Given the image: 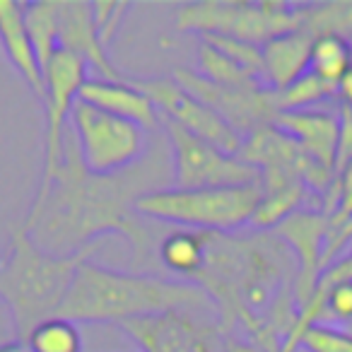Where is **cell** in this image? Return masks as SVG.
Listing matches in <instances>:
<instances>
[{"instance_id": "4316f807", "label": "cell", "mask_w": 352, "mask_h": 352, "mask_svg": "<svg viewBox=\"0 0 352 352\" xmlns=\"http://www.w3.org/2000/svg\"><path fill=\"white\" fill-rule=\"evenodd\" d=\"M336 191H338V208L336 217L352 220V160L336 174Z\"/></svg>"}, {"instance_id": "9a60e30c", "label": "cell", "mask_w": 352, "mask_h": 352, "mask_svg": "<svg viewBox=\"0 0 352 352\" xmlns=\"http://www.w3.org/2000/svg\"><path fill=\"white\" fill-rule=\"evenodd\" d=\"M273 232L278 236H283V239H287L292 244V249L297 251L299 261H302L297 297L307 307L314 289H316V270L321 268V251L328 232V217L321 215V212L297 210L285 222H280Z\"/></svg>"}, {"instance_id": "3957f363", "label": "cell", "mask_w": 352, "mask_h": 352, "mask_svg": "<svg viewBox=\"0 0 352 352\" xmlns=\"http://www.w3.org/2000/svg\"><path fill=\"white\" fill-rule=\"evenodd\" d=\"M99 244L68 258H58L34 246L22 230L15 232L8 261L0 265V299L10 307L22 342L34 326L58 314L78 268L92 258Z\"/></svg>"}, {"instance_id": "5bb4252c", "label": "cell", "mask_w": 352, "mask_h": 352, "mask_svg": "<svg viewBox=\"0 0 352 352\" xmlns=\"http://www.w3.org/2000/svg\"><path fill=\"white\" fill-rule=\"evenodd\" d=\"M78 99L89 104V107L99 109V111H107L111 116L138 123L145 131L160 128V111H157V107L150 102L147 94H142L138 87L126 82V75H123V80L87 78L82 89H80Z\"/></svg>"}, {"instance_id": "d4e9b609", "label": "cell", "mask_w": 352, "mask_h": 352, "mask_svg": "<svg viewBox=\"0 0 352 352\" xmlns=\"http://www.w3.org/2000/svg\"><path fill=\"white\" fill-rule=\"evenodd\" d=\"M297 345H302L307 352H352V336L314 323L302 333Z\"/></svg>"}, {"instance_id": "603a6c76", "label": "cell", "mask_w": 352, "mask_h": 352, "mask_svg": "<svg viewBox=\"0 0 352 352\" xmlns=\"http://www.w3.org/2000/svg\"><path fill=\"white\" fill-rule=\"evenodd\" d=\"M198 75L220 87H263L254 75L246 73L234 60H230L206 41H201L198 46Z\"/></svg>"}, {"instance_id": "484cf974", "label": "cell", "mask_w": 352, "mask_h": 352, "mask_svg": "<svg viewBox=\"0 0 352 352\" xmlns=\"http://www.w3.org/2000/svg\"><path fill=\"white\" fill-rule=\"evenodd\" d=\"M131 10L128 3H107V0H99L92 3V12H94V22H97L99 30V39H102L104 49L113 44L118 34V27H121L123 15Z\"/></svg>"}, {"instance_id": "f1b7e54d", "label": "cell", "mask_w": 352, "mask_h": 352, "mask_svg": "<svg viewBox=\"0 0 352 352\" xmlns=\"http://www.w3.org/2000/svg\"><path fill=\"white\" fill-rule=\"evenodd\" d=\"M0 352H30L27 342L15 340V342H6V345H0Z\"/></svg>"}, {"instance_id": "ba28073f", "label": "cell", "mask_w": 352, "mask_h": 352, "mask_svg": "<svg viewBox=\"0 0 352 352\" xmlns=\"http://www.w3.org/2000/svg\"><path fill=\"white\" fill-rule=\"evenodd\" d=\"M133 87H138L142 94L150 97V102L157 107L160 116L174 121L176 126H182L184 131L193 133L201 140L215 145L217 150L227 152V155L236 157L244 145V135L236 128H232L222 116H217L212 109H208L203 102L186 92L174 78H147L135 80L128 78Z\"/></svg>"}, {"instance_id": "8fae6325", "label": "cell", "mask_w": 352, "mask_h": 352, "mask_svg": "<svg viewBox=\"0 0 352 352\" xmlns=\"http://www.w3.org/2000/svg\"><path fill=\"white\" fill-rule=\"evenodd\" d=\"M58 49L78 56L85 65H92L104 80H123V75L107 58L92 3L85 0H60L58 3Z\"/></svg>"}, {"instance_id": "52a82bcc", "label": "cell", "mask_w": 352, "mask_h": 352, "mask_svg": "<svg viewBox=\"0 0 352 352\" xmlns=\"http://www.w3.org/2000/svg\"><path fill=\"white\" fill-rule=\"evenodd\" d=\"M160 128L164 131L171 152V188L196 191L261 184V171L239 157L217 150L164 116H160Z\"/></svg>"}, {"instance_id": "4dcf8cb0", "label": "cell", "mask_w": 352, "mask_h": 352, "mask_svg": "<svg viewBox=\"0 0 352 352\" xmlns=\"http://www.w3.org/2000/svg\"><path fill=\"white\" fill-rule=\"evenodd\" d=\"M230 352H256V350H251V347H241V345H232V350Z\"/></svg>"}, {"instance_id": "e0dca14e", "label": "cell", "mask_w": 352, "mask_h": 352, "mask_svg": "<svg viewBox=\"0 0 352 352\" xmlns=\"http://www.w3.org/2000/svg\"><path fill=\"white\" fill-rule=\"evenodd\" d=\"M314 36L302 27L287 34H280L263 44V65H265V87L270 92L289 87L309 70V54H311Z\"/></svg>"}, {"instance_id": "ffe728a7", "label": "cell", "mask_w": 352, "mask_h": 352, "mask_svg": "<svg viewBox=\"0 0 352 352\" xmlns=\"http://www.w3.org/2000/svg\"><path fill=\"white\" fill-rule=\"evenodd\" d=\"M352 68V44L342 36L323 34L314 36L311 54H309V70L314 78L323 80L326 85L336 87L347 70Z\"/></svg>"}, {"instance_id": "f546056e", "label": "cell", "mask_w": 352, "mask_h": 352, "mask_svg": "<svg viewBox=\"0 0 352 352\" xmlns=\"http://www.w3.org/2000/svg\"><path fill=\"white\" fill-rule=\"evenodd\" d=\"M196 352H212V347H210V342H208V338L201 342V345L196 347Z\"/></svg>"}, {"instance_id": "7c38bea8", "label": "cell", "mask_w": 352, "mask_h": 352, "mask_svg": "<svg viewBox=\"0 0 352 352\" xmlns=\"http://www.w3.org/2000/svg\"><path fill=\"white\" fill-rule=\"evenodd\" d=\"M273 126L287 133L299 150L314 160L318 166L336 174V152L340 138V118L326 111H278Z\"/></svg>"}, {"instance_id": "d6986e66", "label": "cell", "mask_w": 352, "mask_h": 352, "mask_svg": "<svg viewBox=\"0 0 352 352\" xmlns=\"http://www.w3.org/2000/svg\"><path fill=\"white\" fill-rule=\"evenodd\" d=\"M210 234L206 232H171L160 241V261L166 270L182 278H201L208 263Z\"/></svg>"}, {"instance_id": "8992f818", "label": "cell", "mask_w": 352, "mask_h": 352, "mask_svg": "<svg viewBox=\"0 0 352 352\" xmlns=\"http://www.w3.org/2000/svg\"><path fill=\"white\" fill-rule=\"evenodd\" d=\"M78 155L89 174L111 176L133 169L150 152V131L126 118L75 102L70 111Z\"/></svg>"}, {"instance_id": "9c48e42d", "label": "cell", "mask_w": 352, "mask_h": 352, "mask_svg": "<svg viewBox=\"0 0 352 352\" xmlns=\"http://www.w3.org/2000/svg\"><path fill=\"white\" fill-rule=\"evenodd\" d=\"M87 65L78 56L58 49L49 65L44 68V111H46V140H44V169H41L39 191H46L56 176V169L63 162V140H65V118H70L75 102L80 97Z\"/></svg>"}, {"instance_id": "7402d4cb", "label": "cell", "mask_w": 352, "mask_h": 352, "mask_svg": "<svg viewBox=\"0 0 352 352\" xmlns=\"http://www.w3.org/2000/svg\"><path fill=\"white\" fill-rule=\"evenodd\" d=\"M30 352H82V333L68 318H46L27 336Z\"/></svg>"}, {"instance_id": "30bf717a", "label": "cell", "mask_w": 352, "mask_h": 352, "mask_svg": "<svg viewBox=\"0 0 352 352\" xmlns=\"http://www.w3.org/2000/svg\"><path fill=\"white\" fill-rule=\"evenodd\" d=\"M174 80L186 89L191 97L203 102L208 109L222 116L232 128L249 135L256 128L268 126L275 118L273 92L265 87H220L215 82H208L198 73L186 68H179L174 73Z\"/></svg>"}, {"instance_id": "277c9868", "label": "cell", "mask_w": 352, "mask_h": 352, "mask_svg": "<svg viewBox=\"0 0 352 352\" xmlns=\"http://www.w3.org/2000/svg\"><path fill=\"white\" fill-rule=\"evenodd\" d=\"M261 184L230 188H162L150 191L135 201L140 217L160 220L166 225L191 227L193 232H232L251 225L256 208L261 203Z\"/></svg>"}, {"instance_id": "83f0119b", "label": "cell", "mask_w": 352, "mask_h": 352, "mask_svg": "<svg viewBox=\"0 0 352 352\" xmlns=\"http://www.w3.org/2000/svg\"><path fill=\"white\" fill-rule=\"evenodd\" d=\"M336 97L340 99L342 107H352V68L347 70V75L336 85Z\"/></svg>"}, {"instance_id": "7a4b0ae2", "label": "cell", "mask_w": 352, "mask_h": 352, "mask_svg": "<svg viewBox=\"0 0 352 352\" xmlns=\"http://www.w3.org/2000/svg\"><path fill=\"white\" fill-rule=\"evenodd\" d=\"M208 289L157 275L82 263L56 316L73 323H126L166 311H212Z\"/></svg>"}, {"instance_id": "44dd1931", "label": "cell", "mask_w": 352, "mask_h": 352, "mask_svg": "<svg viewBox=\"0 0 352 352\" xmlns=\"http://www.w3.org/2000/svg\"><path fill=\"white\" fill-rule=\"evenodd\" d=\"M22 8H25L27 34L44 73L49 60L58 51V3L41 0V3H22Z\"/></svg>"}, {"instance_id": "ac0fdd59", "label": "cell", "mask_w": 352, "mask_h": 352, "mask_svg": "<svg viewBox=\"0 0 352 352\" xmlns=\"http://www.w3.org/2000/svg\"><path fill=\"white\" fill-rule=\"evenodd\" d=\"M261 203L251 217L256 230H275L297 212L299 203L307 196L302 179L287 171H261Z\"/></svg>"}, {"instance_id": "cb8c5ba5", "label": "cell", "mask_w": 352, "mask_h": 352, "mask_svg": "<svg viewBox=\"0 0 352 352\" xmlns=\"http://www.w3.org/2000/svg\"><path fill=\"white\" fill-rule=\"evenodd\" d=\"M328 97H336V87L314 78L311 73H304L289 87L273 92V104L275 111H304V109H311L314 104L323 102Z\"/></svg>"}, {"instance_id": "2e32d148", "label": "cell", "mask_w": 352, "mask_h": 352, "mask_svg": "<svg viewBox=\"0 0 352 352\" xmlns=\"http://www.w3.org/2000/svg\"><path fill=\"white\" fill-rule=\"evenodd\" d=\"M0 46L22 80L44 99V73L27 34L25 8L15 0H0Z\"/></svg>"}, {"instance_id": "4fadbf2b", "label": "cell", "mask_w": 352, "mask_h": 352, "mask_svg": "<svg viewBox=\"0 0 352 352\" xmlns=\"http://www.w3.org/2000/svg\"><path fill=\"white\" fill-rule=\"evenodd\" d=\"M118 328L145 352H196V347L208 338V331H203L186 311L133 318L118 323Z\"/></svg>"}, {"instance_id": "6da1fadb", "label": "cell", "mask_w": 352, "mask_h": 352, "mask_svg": "<svg viewBox=\"0 0 352 352\" xmlns=\"http://www.w3.org/2000/svg\"><path fill=\"white\" fill-rule=\"evenodd\" d=\"M171 184V152H147L133 169L111 176L89 174L70 131L63 140V162L46 191L36 193L22 232L44 254L68 258L99 244L107 234H123L135 254H147L135 201Z\"/></svg>"}, {"instance_id": "5b68a950", "label": "cell", "mask_w": 352, "mask_h": 352, "mask_svg": "<svg viewBox=\"0 0 352 352\" xmlns=\"http://www.w3.org/2000/svg\"><path fill=\"white\" fill-rule=\"evenodd\" d=\"M304 6L287 3H186L176 10V30L220 34L263 46L280 34L302 27Z\"/></svg>"}]
</instances>
